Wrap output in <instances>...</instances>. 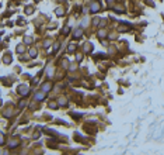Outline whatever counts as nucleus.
I'll list each match as a JSON object with an SVG mask.
<instances>
[{"mask_svg":"<svg viewBox=\"0 0 164 155\" xmlns=\"http://www.w3.org/2000/svg\"><path fill=\"white\" fill-rule=\"evenodd\" d=\"M17 92L20 93L21 96H28V94H30V88H28L27 85H20V86L17 88Z\"/></svg>","mask_w":164,"mask_h":155,"instance_id":"f257e3e1","label":"nucleus"},{"mask_svg":"<svg viewBox=\"0 0 164 155\" xmlns=\"http://www.w3.org/2000/svg\"><path fill=\"white\" fill-rule=\"evenodd\" d=\"M100 7H101L100 3H98V1H94V3H91V6H90V11H91V13H97V11L100 10Z\"/></svg>","mask_w":164,"mask_h":155,"instance_id":"f03ea898","label":"nucleus"},{"mask_svg":"<svg viewBox=\"0 0 164 155\" xmlns=\"http://www.w3.org/2000/svg\"><path fill=\"white\" fill-rule=\"evenodd\" d=\"M51 89H52V83H51V82H46L44 86H42V92H45V93L49 92Z\"/></svg>","mask_w":164,"mask_h":155,"instance_id":"7ed1b4c3","label":"nucleus"},{"mask_svg":"<svg viewBox=\"0 0 164 155\" xmlns=\"http://www.w3.org/2000/svg\"><path fill=\"white\" fill-rule=\"evenodd\" d=\"M45 99V92H41V93H37L35 94V100L37 102H41V100H44Z\"/></svg>","mask_w":164,"mask_h":155,"instance_id":"20e7f679","label":"nucleus"},{"mask_svg":"<svg viewBox=\"0 0 164 155\" xmlns=\"http://www.w3.org/2000/svg\"><path fill=\"white\" fill-rule=\"evenodd\" d=\"M81 35H83V30H81V28H79V30H76V31H75V34H73V37H75L76 40H79V38H80Z\"/></svg>","mask_w":164,"mask_h":155,"instance_id":"39448f33","label":"nucleus"},{"mask_svg":"<svg viewBox=\"0 0 164 155\" xmlns=\"http://www.w3.org/2000/svg\"><path fill=\"white\" fill-rule=\"evenodd\" d=\"M84 52H86V54L91 52V44H90V42H87V44L84 45Z\"/></svg>","mask_w":164,"mask_h":155,"instance_id":"423d86ee","label":"nucleus"},{"mask_svg":"<svg viewBox=\"0 0 164 155\" xmlns=\"http://www.w3.org/2000/svg\"><path fill=\"white\" fill-rule=\"evenodd\" d=\"M17 145H18V141H17V140H13V141L9 144V147H10V148H14V147H17Z\"/></svg>","mask_w":164,"mask_h":155,"instance_id":"0eeeda50","label":"nucleus"},{"mask_svg":"<svg viewBox=\"0 0 164 155\" xmlns=\"http://www.w3.org/2000/svg\"><path fill=\"white\" fill-rule=\"evenodd\" d=\"M98 37H100V38H104V37H107V32H105V30H100V31H98Z\"/></svg>","mask_w":164,"mask_h":155,"instance_id":"6e6552de","label":"nucleus"},{"mask_svg":"<svg viewBox=\"0 0 164 155\" xmlns=\"http://www.w3.org/2000/svg\"><path fill=\"white\" fill-rule=\"evenodd\" d=\"M75 51H76V45L75 44H70L69 48H67V52H75Z\"/></svg>","mask_w":164,"mask_h":155,"instance_id":"1a4fd4ad","label":"nucleus"},{"mask_svg":"<svg viewBox=\"0 0 164 155\" xmlns=\"http://www.w3.org/2000/svg\"><path fill=\"white\" fill-rule=\"evenodd\" d=\"M24 51H25V48H24L23 44H20V45L17 46V52H20V54H21V52H24Z\"/></svg>","mask_w":164,"mask_h":155,"instance_id":"9d476101","label":"nucleus"},{"mask_svg":"<svg viewBox=\"0 0 164 155\" xmlns=\"http://www.w3.org/2000/svg\"><path fill=\"white\" fill-rule=\"evenodd\" d=\"M32 11H34V7H31V6L25 7V13H27V14H32Z\"/></svg>","mask_w":164,"mask_h":155,"instance_id":"9b49d317","label":"nucleus"},{"mask_svg":"<svg viewBox=\"0 0 164 155\" xmlns=\"http://www.w3.org/2000/svg\"><path fill=\"white\" fill-rule=\"evenodd\" d=\"M3 61H4V63H10V62H11V58H10V54H9V55H6V58H3Z\"/></svg>","mask_w":164,"mask_h":155,"instance_id":"f8f14e48","label":"nucleus"},{"mask_svg":"<svg viewBox=\"0 0 164 155\" xmlns=\"http://www.w3.org/2000/svg\"><path fill=\"white\" fill-rule=\"evenodd\" d=\"M56 14L58 16H63L65 14V10H63L62 7H60V9H56Z\"/></svg>","mask_w":164,"mask_h":155,"instance_id":"ddd939ff","label":"nucleus"},{"mask_svg":"<svg viewBox=\"0 0 164 155\" xmlns=\"http://www.w3.org/2000/svg\"><path fill=\"white\" fill-rule=\"evenodd\" d=\"M48 106H49V107H51V108H58V104H56L55 102H51V103H49Z\"/></svg>","mask_w":164,"mask_h":155,"instance_id":"4468645a","label":"nucleus"},{"mask_svg":"<svg viewBox=\"0 0 164 155\" xmlns=\"http://www.w3.org/2000/svg\"><path fill=\"white\" fill-rule=\"evenodd\" d=\"M30 55H31V57H32V58H34V57L37 55V49H35V48H32V49H31V51H30Z\"/></svg>","mask_w":164,"mask_h":155,"instance_id":"2eb2a0df","label":"nucleus"},{"mask_svg":"<svg viewBox=\"0 0 164 155\" xmlns=\"http://www.w3.org/2000/svg\"><path fill=\"white\" fill-rule=\"evenodd\" d=\"M70 116H72L73 119H76V120H79V119H80V116H79V113H70Z\"/></svg>","mask_w":164,"mask_h":155,"instance_id":"dca6fc26","label":"nucleus"},{"mask_svg":"<svg viewBox=\"0 0 164 155\" xmlns=\"http://www.w3.org/2000/svg\"><path fill=\"white\" fill-rule=\"evenodd\" d=\"M59 103L62 104V106H66V104H67V103H66V99H63V97L59 100Z\"/></svg>","mask_w":164,"mask_h":155,"instance_id":"f3484780","label":"nucleus"},{"mask_svg":"<svg viewBox=\"0 0 164 155\" xmlns=\"http://www.w3.org/2000/svg\"><path fill=\"white\" fill-rule=\"evenodd\" d=\"M1 144H4V135H3V133H0V145Z\"/></svg>","mask_w":164,"mask_h":155,"instance_id":"a211bd4d","label":"nucleus"},{"mask_svg":"<svg viewBox=\"0 0 164 155\" xmlns=\"http://www.w3.org/2000/svg\"><path fill=\"white\" fill-rule=\"evenodd\" d=\"M25 42H27V44H31V42H32V38H31V37H25Z\"/></svg>","mask_w":164,"mask_h":155,"instance_id":"6ab92c4d","label":"nucleus"},{"mask_svg":"<svg viewBox=\"0 0 164 155\" xmlns=\"http://www.w3.org/2000/svg\"><path fill=\"white\" fill-rule=\"evenodd\" d=\"M24 106H25V102H24V100H21V102H20V104H18V107H20V108H23Z\"/></svg>","mask_w":164,"mask_h":155,"instance_id":"aec40b11","label":"nucleus"},{"mask_svg":"<svg viewBox=\"0 0 164 155\" xmlns=\"http://www.w3.org/2000/svg\"><path fill=\"white\" fill-rule=\"evenodd\" d=\"M93 23H94V26H98V23H100V18H98V17H97V18H95V20H94V21H93Z\"/></svg>","mask_w":164,"mask_h":155,"instance_id":"412c9836","label":"nucleus"},{"mask_svg":"<svg viewBox=\"0 0 164 155\" xmlns=\"http://www.w3.org/2000/svg\"><path fill=\"white\" fill-rule=\"evenodd\" d=\"M95 57H97V58H107V57H105L104 54H97Z\"/></svg>","mask_w":164,"mask_h":155,"instance_id":"4be33fe9","label":"nucleus"},{"mask_svg":"<svg viewBox=\"0 0 164 155\" xmlns=\"http://www.w3.org/2000/svg\"><path fill=\"white\" fill-rule=\"evenodd\" d=\"M63 34H65V35H67V34H69V27H66V28L63 30Z\"/></svg>","mask_w":164,"mask_h":155,"instance_id":"5701e85b","label":"nucleus"},{"mask_svg":"<svg viewBox=\"0 0 164 155\" xmlns=\"http://www.w3.org/2000/svg\"><path fill=\"white\" fill-rule=\"evenodd\" d=\"M48 75H49V76H52V75H53V71H52V69H51V71H48Z\"/></svg>","mask_w":164,"mask_h":155,"instance_id":"b1692460","label":"nucleus"},{"mask_svg":"<svg viewBox=\"0 0 164 155\" xmlns=\"http://www.w3.org/2000/svg\"><path fill=\"white\" fill-rule=\"evenodd\" d=\"M0 104H1V100H0Z\"/></svg>","mask_w":164,"mask_h":155,"instance_id":"393cba45","label":"nucleus"},{"mask_svg":"<svg viewBox=\"0 0 164 155\" xmlns=\"http://www.w3.org/2000/svg\"><path fill=\"white\" fill-rule=\"evenodd\" d=\"M37 1H38V0H37Z\"/></svg>","mask_w":164,"mask_h":155,"instance_id":"a878e982","label":"nucleus"}]
</instances>
